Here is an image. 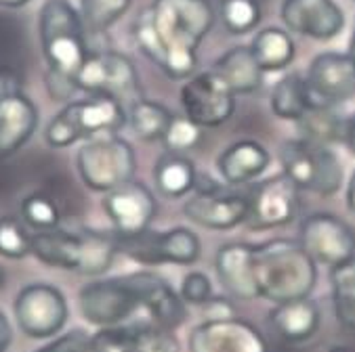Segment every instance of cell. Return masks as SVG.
I'll return each instance as SVG.
<instances>
[{
    "instance_id": "1",
    "label": "cell",
    "mask_w": 355,
    "mask_h": 352,
    "mask_svg": "<svg viewBox=\"0 0 355 352\" xmlns=\"http://www.w3.org/2000/svg\"><path fill=\"white\" fill-rule=\"evenodd\" d=\"M215 26L208 0H154L132 24V38L158 69L187 80L198 67V48Z\"/></svg>"
},
{
    "instance_id": "2",
    "label": "cell",
    "mask_w": 355,
    "mask_h": 352,
    "mask_svg": "<svg viewBox=\"0 0 355 352\" xmlns=\"http://www.w3.org/2000/svg\"><path fill=\"white\" fill-rule=\"evenodd\" d=\"M252 268L259 298L275 304L309 298L318 284V264L295 239L252 246Z\"/></svg>"
},
{
    "instance_id": "3",
    "label": "cell",
    "mask_w": 355,
    "mask_h": 352,
    "mask_svg": "<svg viewBox=\"0 0 355 352\" xmlns=\"http://www.w3.org/2000/svg\"><path fill=\"white\" fill-rule=\"evenodd\" d=\"M32 254L46 266L78 270L83 275H105L120 254L118 237L97 231H36Z\"/></svg>"
},
{
    "instance_id": "4",
    "label": "cell",
    "mask_w": 355,
    "mask_h": 352,
    "mask_svg": "<svg viewBox=\"0 0 355 352\" xmlns=\"http://www.w3.org/2000/svg\"><path fill=\"white\" fill-rule=\"evenodd\" d=\"M38 34L49 69L76 80L91 48L85 21L74 5L69 0H44L38 15Z\"/></svg>"
},
{
    "instance_id": "5",
    "label": "cell",
    "mask_w": 355,
    "mask_h": 352,
    "mask_svg": "<svg viewBox=\"0 0 355 352\" xmlns=\"http://www.w3.org/2000/svg\"><path fill=\"white\" fill-rule=\"evenodd\" d=\"M126 124L122 101L105 95H93L87 101L67 103L46 126L44 138L55 149H65L76 140L118 134Z\"/></svg>"
},
{
    "instance_id": "6",
    "label": "cell",
    "mask_w": 355,
    "mask_h": 352,
    "mask_svg": "<svg viewBox=\"0 0 355 352\" xmlns=\"http://www.w3.org/2000/svg\"><path fill=\"white\" fill-rule=\"evenodd\" d=\"M282 174H286L299 189L322 197L334 195L345 183L343 162L328 145H318L305 138H293L279 147Z\"/></svg>"
},
{
    "instance_id": "7",
    "label": "cell",
    "mask_w": 355,
    "mask_h": 352,
    "mask_svg": "<svg viewBox=\"0 0 355 352\" xmlns=\"http://www.w3.org/2000/svg\"><path fill=\"white\" fill-rule=\"evenodd\" d=\"M76 168L83 183L97 193H110L112 189L135 178L137 156L128 140L118 134L91 138L76 156Z\"/></svg>"
},
{
    "instance_id": "8",
    "label": "cell",
    "mask_w": 355,
    "mask_h": 352,
    "mask_svg": "<svg viewBox=\"0 0 355 352\" xmlns=\"http://www.w3.org/2000/svg\"><path fill=\"white\" fill-rule=\"evenodd\" d=\"M76 86L83 93L93 95H105L114 97L118 101L141 99V86H139V74L135 63L112 48H99L91 50L87 61L76 74Z\"/></svg>"
},
{
    "instance_id": "9",
    "label": "cell",
    "mask_w": 355,
    "mask_h": 352,
    "mask_svg": "<svg viewBox=\"0 0 355 352\" xmlns=\"http://www.w3.org/2000/svg\"><path fill=\"white\" fill-rule=\"evenodd\" d=\"M181 107L200 128H217L234 115L236 95L215 69H208L189 76L181 86Z\"/></svg>"
},
{
    "instance_id": "10",
    "label": "cell",
    "mask_w": 355,
    "mask_h": 352,
    "mask_svg": "<svg viewBox=\"0 0 355 352\" xmlns=\"http://www.w3.org/2000/svg\"><path fill=\"white\" fill-rule=\"evenodd\" d=\"M118 237V235H116ZM120 254L141 264H193L202 254L200 237L185 227H175L164 233L146 231L135 237H118Z\"/></svg>"
},
{
    "instance_id": "11",
    "label": "cell",
    "mask_w": 355,
    "mask_h": 352,
    "mask_svg": "<svg viewBox=\"0 0 355 352\" xmlns=\"http://www.w3.org/2000/svg\"><path fill=\"white\" fill-rule=\"evenodd\" d=\"M13 313L17 327L34 340L57 335L65 327L69 315L65 296L49 284L26 286L13 302Z\"/></svg>"
},
{
    "instance_id": "12",
    "label": "cell",
    "mask_w": 355,
    "mask_h": 352,
    "mask_svg": "<svg viewBox=\"0 0 355 352\" xmlns=\"http://www.w3.org/2000/svg\"><path fill=\"white\" fill-rule=\"evenodd\" d=\"M299 191L286 174H275L257 183L248 193V216L244 225L252 231L291 225L301 207Z\"/></svg>"
},
{
    "instance_id": "13",
    "label": "cell",
    "mask_w": 355,
    "mask_h": 352,
    "mask_svg": "<svg viewBox=\"0 0 355 352\" xmlns=\"http://www.w3.org/2000/svg\"><path fill=\"white\" fill-rule=\"evenodd\" d=\"M103 210L118 237H135L150 231L158 214V201L144 183L132 178L105 193Z\"/></svg>"
},
{
    "instance_id": "14",
    "label": "cell",
    "mask_w": 355,
    "mask_h": 352,
    "mask_svg": "<svg viewBox=\"0 0 355 352\" xmlns=\"http://www.w3.org/2000/svg\"><path fill=\"white\" fill-rule=\"evenodd\" d=\"M83 317L97 327L124 323L141 304L126 277L99 279L87 284L78 294Z\"/></svg>"
},
{
    "instance_id": "15",
    "label": "cell",
    "mask_w": 355,
    "mask_h": 352,
    "mask_svg": "<svg viewBox=\"0 0 355 352\" xmlns=\"http://www.w3.org/2000/svg\"><path fill=\"white\" fill-rule=\"evenodd\" d=\"M299 243L315 264L328 268L355 256L353 231L338 216L326 212L311 214L301 223Z\"/></svg>"
},
{
    "instance_id": "16",
    "label": "cell",
    "mask_w": 355,
    "mask_h": 352,
    "mask_svg": "<svg viewBox=\"0 0 355 352\" xmlns=\"http://www.w3.org/2000/svg\"><path fill=\"white\" fill-rule=\"evenodd\" d=\"M189 352H269L267 340L250 321L206 319L189 333Z\"/></svg>"
},
{
    "instance_id": "17",
    "label": "cell",
    "mask_w": 355,
    "mask_h": 352,
    "mask_svg": "<svg viewBox=\"0 0 355 352\" xmlns=\"http://www.w3.org/2000/svg\"><path fill=\"white\" fill-rule=\"evenodd\" d=\"M183 214L193 225L210 231H232L246 223L248 195L223 191L212 183L210 187L198 189L183 205Z\"/></svg>"
},
{
    "instance_id": "18",
    "label": "cell",
    "mask_w": 355,
    "mask_h": 352,
    "mask_svg": "<svg viewBox=\"0 0 355 352\" xmlns=\"http://www.w3.org/2000/svg\"><path fill=\"white\" fill-rule=\"evenodd\" d=\"M305 84L311 103L334 107L355 95V65L347 53H320L309 63Z\"/></svg>"
},
{
    "instance_id": "19",
    "label": "cell",
    "mask_w": 355,
    "mask_h": 352,
    "mask_svg": "<svg viewBox=\"0 0 355 352\" xmlns=\"http://www.w3.org/2000/svg\"><path fill=\"white\" fill-rule=\"evenodd\" d=\"M279 17L291 32L313 40H332L345 28V13L334 0H284Z\"/></svg>"
},
{
    "instance_id": "20",
    "label": "cell",
    "mask_w": 355,
    "mask_h": 352,
    "mask_svg": "<svg viewBox=\"0 0 355 352\" xmlns=\"http://www.w3.org/2000/svg\"><path fill=\"white\" fill-rule=\"evenodd\" d=\"M128 286L135 290L139 304L146 306L152 321L160 327L166 329H177L185 323L187 319V308L185 302L181 298V294H177L171 284L154 272H130L124 275Z\"/></svg>"
},
{
    "instance_id": "21",
    "label": "cell",
    "mask_w": 355,
    "mask_h": 352,
    "mask_svg": "<svg viewBox=\"0 0 355 352\" xmlns=\"http://www.w3.org/2000/svg\"><path fill=\"white\" fill-rule=\"evenodd\" d=\"M38 128V107L19 91L0 93V160L17 154Z\"/></svg>"
},
{
    "instance_id": "22",
    "label": "cell",
    "mask_w": 355,
    "mask_h": 352,
    "mask_svg": "<svg viewBox=\"0 0 355 352\" xmlns=\"http://www.w3.org/2000/svg\"><path fill=\"white\" fill-rule=\"evenodd\" d=\"M215 270L223 290L238 300L259 298L252 268V243H225L217 250Z\"/></svg>"
},
{
    "instance_id": "23",
    "label": "cell",
    "mask_w": 355,
    "mask_h": 352,
    "mask_svg": "<svg viewBox=\"0 0 355 352\" xmlns=\"http://www.w3.org/2000/svg\"><path fill=\"white\" fill-rule=\"evenodd\" d=\"M269 151L252 138L230 145L217 160V170L227 185H246L269 168Z\"/></svg>"
},
{
    "instance_id": "24",
    "label": "cell",
    "mask_w": 355,
    "mask_h": 352,
    "mask_svg": "<svg viewBox=\"0 0 355 352\" xmlns=\"http://www.w3.org/2000/svg\"><path fill=\"white\" fill-rule=\"evenodd\" d=\"M269 321L279 337L286 342H305L320 327V306L311 298L279 302L269 315Z\"/></svg>"
},
{
    "instance_id": "25",
    "label": "cell",
    "mask_w": 355,
    "mask_h": 352,
    "mask_svg": "<svg viewBox=\"0 0 355 352\" xmlns=\"http://www.w3.org/2000/svg\"><path fill=\"white\" fill-rule=\"evenodd\" d=\"M215 72L227 82V86L234 91V95H252L263 86L265 72L259 67L250 46H234L227 53H223L217 63Z\"/></svg>"
},
{
    "instance_id": "26",
    "label": "cell",
    "mask_w": 355,
    "mask_h": 352,
    "mask_svg": "<svg viewBox=\"0 0 355 352\" xmlns=\"http://www.w3.org/2000/svg\"><path fill=\"white\" fill-rule=\"evenodd\" d=\"M154 183L164 197L179 199L196 189L198 172L189 158L168 151L154 166Z\"/></svg>"
},
{
    "instance_id": "27",
    "label": "cell",
    "mask_w": 355,
    "mask_h": 352,
    "mask_svg": "<svg viewBox=\"0 0 355 352\" xmlns=\"http://www.w3.org/2000/svg\"><path fill=\"white\" fill-rule=\"evenodd\" d=\"M250 50L263 72H282L295 61L297 55L293 36L279 28H265L259 32L250 44Z\"/></svg>"
},
{
    "instance_id": "28",
    "label": "cell",
    "mask_w": 355,
    "mask_h": 352,
    "mask_svg": "<svg viewBox=\"0 0 355 352\" xmlns=\"http://www.w3.org/2000/svg\"><path fill=\"white\" fill-rule=\"evenodd\" d=\"M175 113L158 103V101H150V99H137L132 101L130 109L126 111V122H130V128L135 130V134L141 140H162L171 122H173Z\"/></svg>"
},
{
    "instance_id": "29",
    "label": "cell",
    "mask_w": 355,
    "mask_h": 352,
    "mask_svg": "<svg viewBox=\"0 0 355 352\" xmlns=\"http://www.w3.org/2000/svg\"><path fill=\"white\" fill-rule=\"evenodd\" d=\"M271 111L279 120L299 122L311 105V97L301 74H286L271 91Z\"/></svg>"
},
{
    "instance_id": "30",
    "label": "cell",
    "mask_w": 355,
    "mask_h": 352,
    "mask_svg": "<svg viewBox=\"0 0 355 352\" xmlns=\"http://www.w3.org/2000/svg\"><path fill=\"white\" fill-rule=\"evenodd\" d=\"M343 120L332 105H318L311 103L309 109L303 113V118L297 122L299 138L311 140L318 145L332 147L334 143H340V130Z\"/></svg>"
},
{
    "instance_id": "31",
    "label": "cell",
    "mask_w": 355,
    "mask_h": 352,
    "mask_svg": "<svg viewBox=\"0 0 355 352\" xmlns=\"http://www.w3.org/2000/svg\"><path fill=\"white\" fill-rule=\"evenodd\" d=\"M330 286L336 321L355 331V256L330 268Z\"/></svg>"
},
{
    "instance_id": "32",
    "label": "cell",
    "mask_w": 355,
    "mask_h": 352,
    "mask_svg": "<svg viewBox=\"0 0 355 352\" xmlns=\"http://www.w3.org/2000/svg\"><path fill=\"white\" fill-rule=\"evenodd\" d=\"M130 7V0H80V17L89 34H105Z\"/></svg>"
},
{
    "instance_id": "33",
    "label": "cell",
    "mask_w": 355,
    "mask_h": 352,
    "mask_svg": "<svg viewBox=\"0 0 355 352\" xmlns=\"http://www.w3.org/2000/svg\"><path fill=\"white\" fill-rule=\"evenodd\" d=\"M21 219L36 231L57 229L61 223V212L57 201L46 193H32L21 201Z\"/></svg>"
},
{
    "instance_id": "34",
    "label": "cell",
    "mask_w": 355,
    "mask_h": 352,
    "mask_svg": "<svg viewBox=\"0 0 355 352\" xmlns=\"http://www.w3.org/2000/svg\"><path fill=\"white\" fill-rule=\"evenodd\" d=\"M261 5L259 0H223L221 19L230 34L242 36L252 32L261 24Z\"/></svg>"
},
{
    "instance_id": "35",
    "label": "cell",
    "mask_w": 355,
    "mask_h": 352,
    "mask_svg": "<svg viewBox=\"0 0 355 352\" xmlns=\"http://www.w3.org/2000/svg\"><path fill=\"white\" fill-rule=\"evenodd\" d=\"M135 352H181L175 329L152 323H135Z\"/></svg>"
},
{
    "instance_id": "36",
    "label": "cell",
    "mask_w": 355,
    "mask_h": 352,
    "mask_svg": "<svg viewBox=\"0 0 355 352\" xmlns=\"http://www.w3.org/2000/svg\"><path fill=\"white\" fill-rule=\"evenodd\" d=\"M30 254L32 235L26 231V227L13 216L0 219V256L9 260H24Z\"/></svg>"
},
{
    "instance_id": "37",
    "label": "cell",
    "mask_w": 355,
    "mask_h": 352,
    "mask_svg": "<svg viewBox=\"0 0 355 352\" xmlns=\"http://www.w3.org/2000/svg\"><path fill=\"white\" fill-rule=\"evenodd\" d=\"M89 352H135V323L101 327L91 335Z\"/></svg>"
},
{
    "instance_id": "38",
    "label": "cell",
    "mask_w": 355,
    "mask_h": 352,
    "mask_svg": "<svg viewBox=\"0 0 355 352\" xmlns=\"http://www.w3.org/2000/svg\"><path fill=\"white\" fill-rule=\"evenodd\" d=\"M202 138V128L198 124H193L189 118L185 115H175L162 143L164 147L171 151V154H185V151H191Z\"/></svg>"
},
{
    "instance_id": "39",
    "label": "cell",
    "mask_w": 355,
    "mask_h": 352,
    "mask_svg": "<svg viewBox=\"0 0 355 352\" xmlns=\"http://www.w3.org/2000/svg\"><path fill=\"white\" fill-rule=\"evenodd\" d=\"M181 298L185 304H193V306H204L212 296V284L210 279L200 272V270H193V272H187L181 281Z\"/></svg>"
},
{
    "instance_id": "40",
    "label": "cell",
    "mask_w": 355,
    "mask_h": 352,
    "mask_svg": "<svg viewBox=\"0 0 355 352\" xmlns=\"http://www.w3.org/2000/svg\"><path fill=\"white\" fill-rule=\"evenodd\" d=\"M91 335L83 329H72L36 352H89Z\"/></svg>"
},
{
    "instance_id": "41",
    "label": "cell",
    "mask_w": 355,
    "mask_h": 352,
    "mask_svg": "<svg viewBox=\"0 0 355 352\" xmlns=\"http://www.w3.org/2000/svg\"><path fill=\"white\" fill-rule=\"evenodd\" d=\"M46 91L53 99L57 101H67L72 99L74 93H78L76 80L72 76H65L61 72H55V69H49L46 72Z\"/></svg>"
},
{
    "instance_id": "42",
    "label": "cell",
    "mask_w": 355,
    "mask_h": 352,
    "mask_svg": "<svg viewBox=\"0 0 355 352\" xmlns=\"http://www.w3.org/2000/svg\"><path fill=\"white\" fill-rule=\"evenodd\" d=\"M340 145L355 158V113L343 120V130H340Z\"/></svg>"
},
{
    "instance_id": "43",
    "label": "cell",
    "mask_w": 355,
    "mask_h": 352,
    "mask_svg": "<svg viewBox=\"0 0 355 352\" xmlns=\"http://www.w3.org/2000/svg\"><path fill=\"white\" fill-rule=\"evenodd\" d=\"M11 344H13V327L9 317L0 311V352H9Z\"/></svg>"
},
{
    "instance_id": "44",
    "label": "cell",
    "mask_w": 355,
    "mask_h": 352,
    "mask_svg": "<svg viewBox=\"0 0 355 352\" xmlns=\"http://www.w3.org/2000/svg\"><path fill=\"white\" fill-rule=\"evenodd\" d=\"M345 201H347V207H349V210H351V212L355 214V170H353V174L349 176Z\"/></svg>"
},
{
    "instance_id": "45",
    "label": "cell",
    "mask_w": 355,
    "mask_h": 352,
    "mask_svg": "<svg viewBox=\"0 0 355 352\" xmlns=\"http://www.w3.org/2000/svg\"><path fill=\"white\" fill-rule=\"evenodd\" d=\"M30 0H0V7H7V9H19L24 5H28Z\"/></svg>"
},
{
    "instance_id": "46",
    "label": "cell",
    "mask_w": 355,
    "mask_h": 352,
    "mask_svg": "<svg viewBox=\"0 0 355 352\" xmlns=\"http://www.w3.org/2000/svg\"><path fill=\"white\" fill-rule=\"evenodd\" d=\"M347 55H349V59H351V61H353V65H355V28H353L351 40H349V50H347Z\"/></svg>"
},
{
    "instance_id": "47",
    "label": "cell",
    "mask_w": 355,
    "mask_h": 352,
    "mask_svg": "<svg viewBox=\"0 0 355 352\" xmlns=\"http://www.w3.org/2000/svg\"><path fill=\"white\" fill-rule=\"evenodd\" d=\"M328 352H355L353 348H347V346H334V348H330Z\"/></svg>"
},
{
    "instance_id": "48",
    "label": "cell",
    "mask_w": 355,
    "mask_h": 352,
    "mask_svg": "<svg viewBox=\"0 0 355 352\" xmlns=\"http://www.w3.org/2000/svg\"><path fill=\"white\" fill-rule=\"evenodd\" d=\"M3 288H5V270L0 268V290H3Z\"/></svg>"
}]
</instances>
